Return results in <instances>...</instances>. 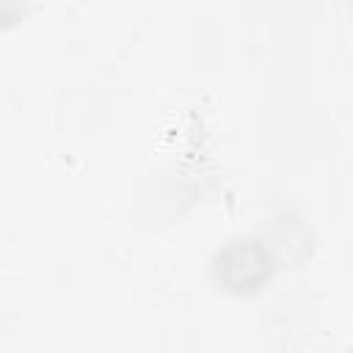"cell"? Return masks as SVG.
<instances>
[{
  "mask_svg": "<svg viewBox=\"0 0 353 353\" xmlns=\"http://www.w3.org/2000/svg\"><path fill=\"white\" fill-rule=\"evenodd\" d=\"M350 3H353V0H350Z\"/></svg>",
  "mask_w": 353,
  "mask_h": 353,
  "instance_id": "3",
  "label": "cell"
},
{
  "mask_svg": "<svg viewBox=\"0 0 353 353\" xmlns=\"http://www.w3.org/2000/svg\"><path fill=\"white\" fill-rule=\"evenodd\" d=\"M259 237L268 245V251L273 254L279 268L303 265L306 259H312L314 245H317V237H314V229L309 226V221L292 210L270 215L265 221Z\"/></svg>",
  "mask_w": 353,
  "mask_h": 353,
  "instance_id": "2",
  "label": "cell"
},
{
  "mask_svg": "<svg viewBox=\"0 0 353 353\" xmlns=\"http://www.w3.org/2000/svg\"><path fill=\"white\" fill-rule=\"evenodd\" d=\"M276 270L279 265L259 234L232 237L212 256V279L232 295L259 292L270 284Z\"/></svg>",
  "mask_w": 353,
  "mask_h": 353,
  "instance_id": "1",
  "label": "cell"
}]
</instances>
